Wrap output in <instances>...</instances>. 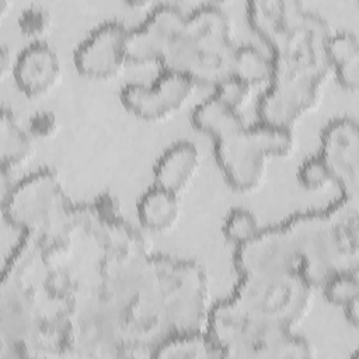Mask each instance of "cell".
Listing matches in <instances>:
<instances>
[{
	"label": "cell",
	"instance_id": "obj_1",
	"mask_svg": "<svg viewBox=\"0 0 359 359\" xmlns=\"http://www.w3.org/2000/svg\"><path fill=\"white\" fill-rule=\"evenodd\" d=\"M313 286L297 271L241 275L234 292L208 317V332L233 358H310L293 334L310 307Z\"/></svg>",
	"mask_w": 359,
	"mask_h": 359
},
{
	"label": "cell",
	"instance_id": "obj_30",
	"mask_svg": "<svg viewBox=\"0 0 359 359\" xmlns=\"http://www.w3.org/2000/svg\"><path fill=\"white\" fill-rule=\"evenodd\" d=\"M0 63H1V74L4 76L7 73V70L8 69L11 70V67H13L11 56H10V52L6 45H3V48H1V62Z\"/></svg>",
	"mask_w": 359,
	"mask_h": 359
},
{
	"label": "cell",
	"instance_id": "obj_2",
	"mask_svg": "<svg viewBox=\"0 0 359 359\" xmlns=\"http://www.w3.org/2000/svg\"><path fill=\"white\" fill-rule=\"evenodd\" d=\"M356 199L341 196L325 209L300 212L285 220L299 255V272L313 286L337 272L356 271Z\"/></svg>",
	"mask_w": 359,
	"mask_h": 359
},
{
	"label": "cell",
	"instance_id": "obj_28",
	"mask_svg": "<svg viewBox=\"0 0 359 359\" xmlns=\"http://www.w3.org/2000/svg\"><path fill=\"white\" fill-rule=\"evenodd\" d=\"M95 208H97V212L104 219H108V220H114L121 213L119 202L112 195H109V194L100 195V198L95 202Z\"/></svg>",
	"mask_w": 359,
	"mask_h": 359
},
{
	"label": "cell",
	"instance_id": "obj_7",
	"mask_svg": "<svg viewBox=\"0 0 359 359\" xmlns=\"http://www.w3.org/2000/svg\"><path fill=\"white\" fill-rule=\"evenodd\" d=\"M234 266L241 275L299 272V255L293 236L285 222L261 227L248 241L236 247Z\"/></svg>",
	"mask_w": 359,
	"mask_h": 359
},
{
	"label": "cell",
	"instance_id": "obj_22",
	"mask_svg": "<svg viewBox=\"0 0 359 359\" xmlns=\"http://www.w3.org/2000/svg\"><path fill=\"white\" fill-rule=\"evenodd\" d=\"M325 52L331 69L359 59V42L352 31L331 32L325 43Z\"/></svg>",
	"mask_w": 359,
	"mask_h": 359
},
{
	"label": "cell",
	"instance_id": "obj_9",
	"mask_svg": "<svg viewBox=\"0 0 359 359\" xmlns=\"http://www.w3.org/2000/svg\"><path fill=\"white\" fill-rule=\"evenodd\" d=\"M318 156L325 161L332 182L342 196L356 199L359 184V132L355 119L341 116L330 121L320 136Z\"/></svg>",
	"mask_w": 359,
	"mask_h": 359
},
{
	"label": "cell",
	"instance_id": "obj_6",
	"mask_svg": "<svg viewBox=\"0 0 359 359\" xmlns=\"http://www.w3.org/2000/svg\"><path fill=\"white\" fill-rule=\"evenodd\" d=\"M195 88L194 81L177 72L163 70L151 84L129 83L121 88L122 105L144 121H158L182 108Z\"/></svg>",
	"mask_w": 359,
	"mask_h": 359
},
{
	"label": "cell",
	"instance_id": "obj_27",
	"mask_svg": "<svg viewBox=\"0 0 359 359\" xmlns=\"http://www.w3.org/2000/svg\"><path fill=\"white\" fill-rule=\"evenodd\" d=\"M338 84L348 91H356L359 87V59L332 67Z\"/></svg>",
	"mask_w": 359,
	"mask_h": 359
},
{
	"label": "cell",
	"instance_id": "obj_25",
	"mask_svg": "<svg viewBox=\"0 0 359 359\" xmlns=\"http://www.w3.org/2000/svg\"><path fill=\"white\" fill-rule=\"evenodd\" d=\"M50 25V15L46 8L41 6H29L18 15V28L27 35L36 38L48 31Z\"/></svg>",
	"mask_w": 359,
	"mask_h": 359
},
{
	"label": "cell",
	"instance_id": "obj_21",
	"mask_svg": "<svg viewBox=\"0 0 359 359\" xmlns=\"http://www.w3.org/2000/svg\"><path fill=\"white\" fill-rule=\"evenodd\" d=\"M261 226L255 215L244 208L231 209L223 222V234L236 247L252 238Z\"/></svg>",
	"mask_w": 359,
	"mask_h": 359
},
{
	"label": "cell",
	"instance_id": "obj_10",
	"mask_svg": "<svg viewBox=\"0 0 359 359\" xmlns=\"http://www.w3.org/2000/svg\"><path fill=\"white\" fill-rule=\"evenodd\" d=\"M60 194L57 175L50 170H39L14 184L3 198L4 217L14 227L34 229L49 216Z\"/></svg>",
	"mask_w": 359,
	"mask_h": 359
},
{
	"label": "cell",
	"instance_id": "obj_4",
	"mask_svg": "<svg viewBox=\"0 0 359 359\" xmlns=\"http://www.w3.org/2000/svg\"><path fill=\"white\" fill-rule=\"evenodd\" d=\"M251 29L266 43L272 56H327L331 35L327 21L294 1L255 0L247 4Z\"/></svg>",
	"mask_w": 359,
	"mask_h": 359
},
{
	"label": "cell",
	"instance_id": "obj_11",
	"mask_svg": "<svg viewBox=\"0 0 359 359\" xmlns=\"http://www.w3.org/2000/svg\"><path fill=\"white\" fill-rule=\"evenodd\" d=\"M128 29L119 21H105L95 27L76 48L74 66L88 79H108L115 76L125 57V38Z\"/></svg>",
	"mask_w": 359,
	"mask_h": 359
},
{
	"label": "cell",
	"instance_id": "obj_19",
	"mask_svg": "<svg viewBox=\"0 0 359 359\" xmlns=\"http://www.w3.org/2000/svg\"><path fill=\"white\" fill-rule=\"evenodd\" d=\"M1 167L13 168L25 161L32 150L28 130L22 129L10 111L1 114Z\"/></svg>",
	"mask_w": 359,
	"mask_h": 359
},
{
	"label": "cell",
	"instance_id": "obj_16",
	"mask_svg": "<svg viewBox=\"0 0 359 359\" xmlns=\"http://www.w3.org/2000/svg\"><path fill=\"white\" fill-rule=\"evenodd\" d=\"M191 122L196 130L208 135L213 142L240 130L245 125L238 111L229 107L215 94L194 108Z\"/></svg>",
	"mask_w": 359,
	"mask_h": 359
},
{
	"label": "cell",
	"instance_id": "obj_15",
	"mask_svg": "<svg viewBox=\"0 0 359 359\" xmlns=\"http://www.w3.org/2000/svg\"><path fill=\"white\" fill-rule=\"evenodd\" d=\"M180 192L151 185L137 201L136 212L140 224L151 231H164L170 229L180 213Z\"/></svg>",
	"mask_w": 359,
	"mask_h": 359
},
{
	"label": "cell",
	"instance_id": "obj_3",
	"mask_svg": "<svg viewBox=\"0 0 359 359\" xmlns=\"http://www.w3.org/2000/svg\"><path fill=\"white\" fill-rule=\"evenodd\" d=\"M236 45L230 20L215 3H203L185 14L181 32L161 60L163 70L189 77L195 86H212L231 74Z\"/></svg>",
	"mask_w": 359,
	"mask_h": 359
},
{
	"label": "cell",
	"instance_id": "obj_17",
	"mask_svg": "<svg viewBox=\"0 0 359 359\" xmlns=\"http://www.w3.org/2000/svg\"><path fill=\"white\" fill-rule=\"evenodd\" d=\"M156 358H223L224 353L209 332L182 331L164 339L154 351Z\"/></svg>",
	"mask_w": 359,
	"mask_h": 359
},
{
	"label": "cell",
	"instance_id": "obj_18",
	"mask_svg": "<svg viewBox=\"0 0 359 359\" xmlns=\"http://www.w3.org/2000/svg\"><path fill=\"white\" fill-rule=\"evenodd\" d=\"M231 74L250 86L271 81L272 60L254 45L236 46L231 60Z\"/></svg>",
	"mask_w": 359,
	"mask_h": 359
},
{
	"label": "cell",
	"instance_id": "obj_29",
	"mask_svg": "<svg viewBox=\"0 0 359 359\" xmlns=\"http://www.w3.org/2000/svg\"><path fill=\"white\" fill-rule=\"evenodd\" d=\"M358 303H359V299L358 300H353L351 303H348L346 306H344V311H345V318L346 321L352 325V327H358L359 324V310H358Z\"/></svg>",
	"mask_w": 359,
	"mask_h": 359
},
{
	"label": "cell",
	"instance_id": "obj_14",
	"mask_svg": "<svg viewBox=\"0 0 359 359\" xmlns=\"http://www.w3.org/2000/svg\"><path fill=\"white\" fill-rule=\"evenodd\" d=\"M199 165V151L189 140H178L167 147L157 158L154 184L180 192L194 177Z\"/></svg>",
	"mask_w": 359,
	"mask_h": 359
},
{
	"label": "cell",
	"instance_id": "obj_12",
	"mask_svg": "<svg viewBox=\"0 0 359 359\" xmlns=\"http://www.w3.org/2000/svg\"><path fill=\"white\" fill-rule=\"evenodd\" d=\"M318 84L313 83H269L257 102L258 121L290 129L292 125L318 98Z\"/></svg>",
	"mask_w": 359,
	"mask_h": 359
},
{
	"label": "cell",
	"instance_id": "obj_5",
	"mask_svg": "<svg viewBox=\"0 0 359 359\" xmlns=\"http://www.w3.org/2000/svg\"><path fill=\"white\" fill-rule=\"evenodd\" d=\"M292 147L290 129L258 121L215 140L213 154L226 182L234 191L248 192L259 185L266 160L286 156Z\"/></svg>",
	"mask_w": 359,
	"mask_h": 359
},
{
	"label": "cell",
	"instance_id": "obj_24",
	"mask_svg": "<svg viewBox=\"0 0 359 359\" xmlns=\"http://www.w3.org/2000/svg\"><path fill=\"white\" fill-rule=\"evenodd\" d=\"M213 94L234 109H240L250 97L251 86L244 80L230 74L213 87Z\"/></svg>",
	"mask_w": 359,
	"mask_h": 359
},
{
	"label": "cell",
	"instance_id": "obj_23",
	"mask_svg": "<svg viewBox=\"0 0 359 359\" xmlns=\"http://www.w3.org/2000/svg\"><path fill=\"white\" fill-rule=\"evenodd\" d=\"M297 181L306 189H320L332 182L325 161L317 154L310 156L297 168Z\"/></svg>",
	"mask_w": 359,
	"mask_h": 359
},
{
	"label": "cell",
	"instance_id": "obj_20",
	"mask_svg": "<svg viewBox=\"0 0 359 359\" xmlns=\"http://www.w3.org/2000/svg\"><path fill=\"white\" fill-rule=\"evenodd\" d=\"M325 300L334 306H346L359 299V280L356 271H341L323 283Z\"/></svg>",
	"mask_w": 359,
	"mask_h": 359
},
{
	"label": "cell",
	"instance_id": "obj_13",
	"mask_svg": "<svg viewBox=\"0 0 359 359\" xmlns=\"http://www.w3.org/2000/svg\"><path fill=\"white\" fill-rule=\"evenodd\" d=\"M60 74L56 50L43 41L25 46L13 63V77L21 93L36 97L50 90Z\"/></svg>",
	"mask_w": 359,
	"mask_h": 359
},
{
	"label": "cell",
	"instance_id": "obj_26",
	"mask_svg": "<svg viewBox=\"0 0 359 359\" xmlns=\"http://www.w3.org/2000/svg\"><path fill=\"white\" fill-rule=\"evenodd\" d=\"M57 129V118L52 111H36L28 121V133L36 139L50 137Z\"/></svg>",
	"mask_w": 359,
	"mask_h": 359
},
{
	"label": "cell",
	"instance_id": "obj_8",
	"mask_svg": "<svg viewBox=\"0 0 359 359\" xmlns=\"http://www.w3.org/2000/svg\"><path fill=\"white\" fill-rule=\"evenodd\" d=\"M184 22L185 13L180 6L172 3L154 6L139 25L128 29L125 38L126 62L161 63Z\"/></svg>",
	"mask_w": 359,
	"mask_h": 359
}]
</instances>
